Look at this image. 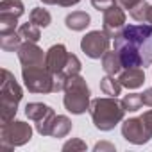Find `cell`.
<instances>
[{"label": "cell", "instance_id": "cell-1", "mask_svg": "<svg viewBox=\"0 0 152 152\" xmlns=\"http://www.w3.org/2000/svg\"><path fill=\"white\" fill-rule=\"evenodd\" d=\"M125 113L122 100H116V97H99L90 104V115L99 131H113L120 122H124Z\"/></svg>", "mask_w": 152, "mask_h": 152}, {"label": "cell", "instance_id": "cell-2", "mask_svg": "<svg viewBox=\"0 0 152 152\" xmlns=\"http://www.w3.org/2000/svg\"><path fill=\"white\" fill-rule=\"evenodd\" d=\"M125 43L131 45L143 61V68L152 64V25L140 23V25H125L118 38H115V45Z\"/></svg>", "mask_w": 152, "mask_h": 152}, {"label": "cell", "instance_id": "cell-3", "mask_svg": "<svg viewBox=\"0 0 152 152\" xmlns=\"http://www.w3.org/2000/svg\"><path fill=\"white\" fill-rule=\"evenodd\" d=\"M22 97L23 91L16 83L15 75L9 70L2 68V79H0V122L2 124L15 120Z\"/></svg>", "mask_w": 152, "mask_h": 152}, {"label": "cell", "instance_id": "cell-4", "mask_svg": "<svg viewBox=\"0 0 152 152\" xmlns=\"http://www.w3.org/2000/svg\"><path fill=\"white\" fill-rule=\"evenodd\" d=\"M90 97L91 93H90V88L83 75L77 73V75H70L66 79L64 99H63L66 111H70L72 115H83L90 111V104H91Z\"/></svg>", "mask_w": 152, "mask_h": 152}, {"label": "cell", "instance_id": "cell-5", "mask_svg": "<svg viewBox=\"0 0 152 152\" xmlns=\"http://www.w3.org/2000/svg\"><path fill=\"white\" fill-rule=\"evenodd\" d=\"M32 138V127L22 120H11L0 127V150H13L15 147H22Z\"/></svg>", "mask_w": 152, "mask_h": 152}, {"label": "cell", "instance_id": "cell-6", "mask_svg": "<svg viewBox=\"0 0 152 152\" xmlns=\"http://www.w3.org/2000/svg\"><path fill=\"white\" fill-rule=\"evenodd\" d=\"M22 79L31 93H54V73L43 66H22Z\"/></svg>", "mask_w": 152, "mask_h": 152}, {"label": "cell", "instance_id": "cell-7", "mask_svg": "<svg viewBox=\"0 0 152 152\" xmlns=\"http://www.w3.org/2000/svg\"><path fill=\"white\" fill-rule=\"evenodd\" d=\"M25 116L32 122H36V131L41 136H50L52 122L56 118V113L50 106L43 102H29L25 106Z\"/></svg>", "mask_w": 152, "mask_h": 152}, {"label": "cell", "instance_id": "cell-8", "mask_svg": "<svg viewBox=\"0 0 152 152\" xmlns=\"http://www.w3.org/2000/svg\"><path fill=\"white\" fill-rule=\"evenodd\" d=\"M109 43H111V38L104 31H91L81 39V48L88 57L100 59L109 50Z\"/></svg>", "mask_w": 152, "mask_h": 152}, {"label": "cell", "instance_id": "cell-9", "mask_svg": "<svg viewBox=\"0 0 152 152\" xmlns=\"http://www.w3.org/2000/svg\"><path fill=\"white\" fill-rule=\"evenodd\" d=\"M122 136L132 145H143V143L150 141L152 132L147 129V125L143 124V120L140 116V118L124 120V124H122Z\"/></svg>", "mask_w": 152, "mask_h": 152}, {"label": "cell", "instance_id": "cell-10", "mask_svg": "<svg viewBox=\"0 0 152 152\" xmlns=\"http://www.w3.org/2000/svg\"><path fill=\"white\" fill-rule=\"evenodd\" d=\"M102 31L111 38H118L120 32L124 31L125 27V13H124V7H120L118 4L111 6L109 9L104 11V20H102Z\"/></svg>", "mask_w": 152, "mask_h": 152}, {"label": "cell", "instance_id": "cell-11", "mask_svg": "<svg viewBox=\"0 0 152 152\" xmlns=\"http://www.w3.org/2000/svg\"><path fill=\"white\" fill-rule=\"evenodd\" d=\"M68 50L63 43H57V45H52L48 50H47V56H45V66L54 73H64V66H66V61H68Z\"/></svg>", "mask_w": 152, "mask_h": 152}, {"label": "cell", "instance_id": "cell-12", "mask_svg": "<svg viewBox=\"0 0 152 152\" xmlns=\"http://www.w3.org/2000/svg\"><path fill=\"white\" fill-rule=\"evenodd\" d=\"M16 52H18V59L22 66H43L45 64L47 54H43V50L32 41H23Z\"/></svg>", "mask_w": 152, "mask_h": 152}, {"label": "cell", "instance_id": "cell-13", "mask_svg": "<svg viewBox=\"0 0 152 152\" xmlns=\"http://www.w3.org/2000/svg\"><path fill=\"white\" fill-rule=\"evenodd\" d=\"M118 81L124 88L136 90V88L143 86V83H145V72H143V68H125L124 72H120Z\"/></svg>", "mask_w": 152, "mask_h": 152}, {"label": "cell", "instance_id": "cell-14", "mask_svg": "<svg viewBox=\"0 0 152 152\" xmlns=\"http://www.w3.org/2000/svg\"><path fill=\"white\" fill-rule=\"evenodd\" d=\"M102 68H104V72L107 75H118L124 70V64H122L118 50H107L102 56Z\"/></svg>", "mask_w": 152, "mask_h": 152}, {"label": "cell", "instance_id": "cell-15", "mask_svg": "<svg viewBox=\"0 0 152 152\" xmlns=\"http://www.w3.org/2000/svg\"><path fill=\"white\" fill-rule=\"evenodd\" d=\"M90 22H91V18H90V15L86 13V11H73V13H70L66 18H64V25H66V29H70V31H84L88 25H90Z\"/></svg>", "mask_w": 152, "mask_h": 152}, {"label": "cell", "instance_id": "cell-16", "mask_svg": "<svg viewBox=\"0 0 152 152\" xmlns=\"http://www.w3.org/2000/svg\"><path fill=\"white\" fill-rule=\"evenodd\" d=\"M72 131V122L68 116L64 115H56L54 122H52V129H50V136L52 138H64L68 136Z\"/></svg>", "mask_w": 152, "mask_h": 152}, {"label": "cell", "instance_id": "cell-17", "mask_svg": "<svg viewBox=\"0 0 152 152\" xmlns=\"http://www.w3.org/2000/svg\"><path fill=\"white\" fill-rule=\"evenodd\" d=\"M122 84L118 79H115V75H106L100 79V91L107 97H118L122 91Z\"/></svg>", "mask_w": 152, "mask_h": 152}, {"label": "cell", "instance_id": "cell-18", "mask_svg": "<svg viewBox=\"0 0 152 152\" xmlns=\"http://www.w3.org/2000/svg\"><path fill=\"white\" fill-rule=\"evenodd\" d=\"M22 43H23V39L20 38L18 31L9 32V34H0V48L4 52H15L20 48Z\"/></svg>", "mask_w": 152, "mask_h": 152}, {"label": "cell", "instance_id": "cell-19", "mask_svg": "<svg viewBox=\"0 0 152 152\" xmlns=\"http://www.w3.org/2000/svg\"><path fill=\"white\" fill-rule=\"evenodd\" d=\"M23 13H25V7L20 0H2V2H0V15L20 18Z\"/></svg>", "mask_w": 152, "mask_h": 152}, {"label": "cell", "instance_id": "cell-20", "mask_svg": "<svg viewBox=\"0 0 152 152\" xmlns=\"http://www.w3.org/2000/svg\"><path fill=\"white\" fill-rule=\"evenodd\" d=\"M29 22L31 23H34L36 27H48L50 25V22H52V16H50V13L47 11V9H43V7H34L32 11H31V15H29Z\"/></svg>", "mask_w": 152, "mask_h": 152}, {"label": "cell", "instance_id": "cell-21", "mask_svg": "<svg viewBox=\"0 0 152 152\" xmlns=\"http://www.w3.org/2000/svg\"><path fill=\"white\" fill-rule=\"evenodd\" d=\"M18 34L23 41H32V43H38L41 39V32H39V27H36L34 23L27 22V23H22L18 27Z\"/></svg>", "mask_w": 152, "mask_h": 152}, {"label": "cell", "instance_id": "cell-22", "mask_svg": "<svg viewBox=\"0 0 152 152\" xmlns=\"http://www.w3.org/2000/svg\"><path fill=\"white\" fill-rule=\"evenodd\" d=\"M122 106L125 111L129 113H136L143 107V99H141V93H129L122 99Z\"/></svg>", "mask_w": 152, "mask_h": 152}, {"label": "cell", "instance_id": "cell-23", "mask_svg": "<svg viewBox=\"0 0 152 152\" xmlns=\"http://www.w3.org/2000/svg\"><path fill=\"white\" fill-rule=\"evenodd\" d=\"M16 23H18V18L7 16V15H0V34L15 32L16 31Z\"/></svg>", "mask_w": 152, "mask_h": 152}, {"label": "cell", "instance_id": "cell-24", "mask_svg": "<svg viewBox=\"0 0 152 152\" xmlns=\"http://www.w3.org/2000/svg\"><path fill=\"white\" fill-rule=\"evenodd\" d=\"M77 73H81V61L75 54H70L68 61H66V66H64V75L70 77V75H77Z\"/></svg>", "mask_w": 152, "mask_h": 152}, {"label": "cell", "instance_id": "cell-25", "mask_svg": "<svg viewBox=\"0 0 152 152\" xmlns=\"http://www.w3.org/2000/svg\"><path fill=\"white\" fill-rule=\"evenodd\" d=\"M148 6H150V4H147L145 0H140V2H138L132 9H129V13H131V16H132L136 22H141V23H143V20H145V13H147Z\"/></svg>", "mask_w": 152, "mask_h": 152}, {"label": "cell", "instance_id": "cell-26", "mask_svg": "<svg viewBox=\"0 0 152 152\" xmlns=\"http://www.w3.org/2000/svg\"><path fill=\"white\" fill-rule=\"evenodd\" d=\"M63 150L64 152H68V150H86V143L83 141V140H79V138H73V140H70V141H66L64 145H63Z\"/></svg>", "mask_w": 152, "mask_h": 152}, {"label": "cell", "instance_id": "cell-27", "mask_svg": "<svg viewBox=\"0 0 152 152\" xmlns=\"http://www.w3.org/2000/svg\"><path fill=\"white\" fill-rule=\"evenodd\" d=\"M115 4H116V0H91V6L97 11H106L111 6H115Z\"/></svg>", "mask_w": 152, "mask_h": 152}, {"label": "cell", "instance_id": "cell-28", "mask_svg": "<svg viewBox=\"0 0 152 152\" xmlns=\"http://www.w3.org/2000/svg\"><path fill=\"white\" fill-rule=\"evenodd\" d=\"M93 150H95V152H102V150L115 152V145H113V143H107V141H99V143H95Z\"/></svg>", "mask_w": 152, "mask_h": 152}, {"label": "cell", "instance_id": "cell-29", "mask_svg": "<svg viewBox=\"0 0 152 152\" xmlns=\"http://www.w3.org/2000/svg\"><path fill=\"white\" fill-rule=\"evenodd\" d=\"M141 99H143V106L152 107V88H147V90L141 93Z\"/></svg>", "mask_w": 152, "mask_h": 152}, {"label": "cell", "instance_id": "cell-30", "mask_svg": "<svg viewBox=\"0 0 152 152\" xmlns=\"http://www.w3.org/2000/svg\"><path fill=\"white\" fill-rule=\"evenodd\" d=\"M138 2H140V0H116V4L120 7H124V9H132Z\"/></svg>", "mask_w": 152, "mask_h": 152}, {"label": "cell", "instance_id": "cell-31", "mask_svg": "<svg viewBox=\"0 0 152 152\" xmlns=\"http://www.w3.org/2000/svg\"><path fill=\"white\" fill-rule=\"evenodd\" d=\"M141 120H143V124L147 125V129H148V131L152 132V109H148L147 113H143Z\"/></svg>", "mask_w": 152, "mask_h": 152}, {"label": "cell", "instance_id": "cell-32", "mask_svg": "<svg viewBox=\"0 0 152 152\" xmlns=\"http://www.w3.org/2000/svg\"><path fill=\"white\" fill-rule=\"evenodd\" d=\"M81 0H59V6H63V7H72V6H75V4H79Z\"/></svg>", "mask_w": 152, "mask_h": 152}, {"label": "cell", "instance_id": "cell-33", "mask_svg": "<svg viewBox=\"0 0 152 152\" xmlns=\"http://www.w3.org/2000/svg\"><path fill=\"white\" fill-rule=\"evenodd\" d=\"M41 2L47 6H56V4H59V0H41Z\"/></svg>", "mask_w": 152, "mask_h": 152}]
</instances>
